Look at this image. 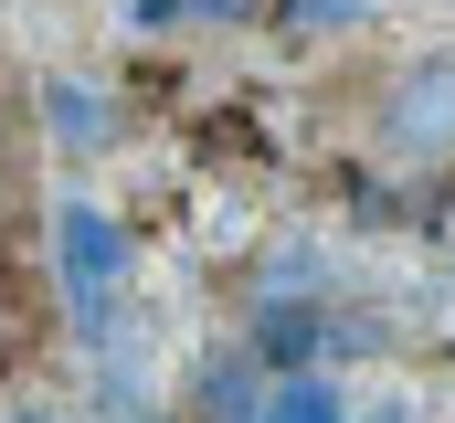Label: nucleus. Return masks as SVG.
<instances>
[{
  "mask_svg": "<svg viewBox=\"0 0 455 423\" xmlns=\"http://www.w3.org/2000/svg\"><path fill=\"white\" fill-rule=\"evenodd\" d=\"M381 148H392V159H455V53L413 64V75L392 85V106H381Z\"/></svg>",
  "mask_w": 455,
  "mask_h": 423,
  "instance_id": "f257e3e1",
  "label": "nucleus"
},
{
  "mask_svg": "<svg viewBox=\"0 0 455 423\" xmlns=\"http://www.w3.org/2000/svg\"><path fill=\"white\" fill-rule=\"evenodd\" d=\"M53 265H64V297H75V317L96 328V317H107L116 265H127V243H116V222H107L96 202H64V212H53Z\"/></svg>",
  "mask_w": 455,
  "mask_h": 423,
  "instance_id": "f03ea898",
  "label": "nucleus"
},
{
  "mask_svg": "<svg viewBox=\"0 0 455 423\" xmlns=\"http://www.w3.org/2000/svg\"><path fill=\"white\" fill-rule=\"evenodd\" d=\"M254 423H349V403H339L329 371H275V381L254 392Z\"/></svg>",
  "mask_w": 455,
  "mask_h": 423,
  "instance_id": "7ed1b4c3",
  "label": "nucleus"
},
{
  "mask_svg": "<svg viewBox=\"0 0 455 423\" xmlns=\"http://www.w3.org/2000/svg\"><path fill=\"white\" fill-rule=\"evenodd\" d=\"M202 423H254V381L243 371H212L202 381Z\"/></svg>",
  "mask_w": 455,
  "mask_h": 423,
  "instance_id": "20e7f679",
  "label": "nucleus"
},
{
  "mask_svg": "<svg viewBox=\"0 0 455 423\" xmlns=\"http://www.w3.org/2000/svg\"><path fill=\"white\" fill-rule=\"evenodd\" d=\"M254 0H138V21H243Z\"/></svg>",
  "mask_w": 455,
  "mask_h": 423,
  "instance_id": "39448f33",
  "label": "nucleus"
},
{
  "mask_svg": "<svg viewBox=\"0 0 455 423\" xmlns=\"http://www.w3.org/2000/svg\"><path fill=\"white\" fill-rule=\"evenodd\" d=\"M297 21H360V0H297Z\"/></svg>",
  "mask_w": 455,
  "mask_h": 423,
  "instance_id": "423d86ee",
  "label": "nucleus"
}]
</instances>
